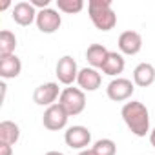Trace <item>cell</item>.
<instances>
[{
  "mask_svg": "<svg viewBox=\"0 0 155 155\" xmlns=\"http://www.w3.org/2000/svg\"><path fill=\"white\" fill-rule=\"evenodd\" d=\"M79 66H77L75 58L69 55H64L62 58H58L57 68H55V75L60 84L64 86H71L73 82H77V77H79Z\"/></svg>",
  "mask_w": 155,
  "mask_h": 155,
  "instance_id": "obj_5",
  "label": "cell"
},
{
  "mask_svg": "<svg viewBox=\"0 0 155 155\" xmlns=\"http://www.w3.org/2000/svg\"><path fill=\"white\" fill-rule=\"evenodd\" d=\"M155 82V68L150 62H140L133 69V84L139 88H148Z\"/></svg>",
  "mask_w": 155,
  "mask_h": 155,
  "instance_id": "obj_13",
  "label": "cell"
},
{
  "mask_svg": "<svg viewBox=\"0 0 155 155\" xmlns=\"http://www.w3.org/2000/svg\"><path fill=\"white\" fill-rule=\"evenodd\" d=\"M93 153L95 155H115L117 153V144L111 139H99L93 144Z\"/></svg>",
  "mask_w": 155,
  "mask_h": 155,
  "instance_id": "obj_20",
  "label": "cell"
},
{
  "mask_svg": "<svg viewBox=\"0 0 155 155\" xmlns=\"http://www.w3.org/2000/svg\"><path fill=\"white\" fill-rule=\"evenodd\" d=\"M68 119H69V115H68L66 110L57 102V104L46 108V111H44V115H42V124H44V128L49 130V131H60V130H64V128L68 126Z\"/></svg>",
  "mask_w": 155,
  "mask_h": 155,
  "instance_id": "obj_4",
  "label": "cell"
},
{
  "mask_svg": "<svg viewBox=\"0 0 155 155\" xmlns=\"http://www.w3.org/2000/svg\"><path fill=\"white\" fill-rule=\"evenodd\" d=\"M77 84L82 91H97L102 84V77L95 68H82L77 77Z\"/></svg>",
  "mask_w": 155,
  "mask_h": 155,
  "instance_id": "obj_11",
  "label": "cell"
},
{
  "mask_svg": "<svg viewBox=\"0 0 155 155\" xmlns=\"http://www.w3.org/2000/svg\"><path fill=\"white\" fill-rule=\"evenodd\" d=\"M22 71V62L17 55L0 57V77L2 79H17Z\"/></svg>",
  "mask_w": 155,
  "mask_h": 155,
  "instance_id": "obj_14",
  "label": "cell"
},
{
  "mask_svg": "<svg viewBox=\"0 0 155 155\" xmlns=\"http://www.w3.org/2000/svg\"><path fill=\"white\" fill-rule=\"evenodd\" d=\"M60 93H62V91H60V88H58L57 82H46V84H40V86L35 90L33 101H35V104H38V106L49 108V106L57 104V99H60Z\"/></svg>",
  "mask_w": 155,
  "mask_h": 155,
  "instance_id": "obj_9",
  "label": "cell"
},
{
  "mask_svg": "<svg viewBox=\"0 0 155 155\" xmlns=\"http://www.w3.org/2000/svg\"><path fill=\"white\" fill-rule=\"evenodd\" d=\"M79 155H95V153H93V150H82Z\"/></svg>",
  "mask_w": 155,
  "mask_h": 155,
  "instance_id": "obj_24",
  "label": "cell"
},
{
  "mask_svg": "<svg viewBox=\"0 0 155 155\" xmlns=\"http://www.w3.org/2000/svg\"><path fill=\"white\" fill-rule=\"evenodd\" d=\"M9 6H11V4H9V2H4V4H2V6H0V9H2V11H4V9H8V8H9Z\"/></svg>",
  "mask_w": 155,
  "mask_h": 155,
  "instance_id": "obj_25",
  "label": "cell"
},
{
  "mask_svg": "<svg viewBox=\"0 0 155 155\" xmlns=\"http://www.w3.org/2000/svg\"><path fill=\"white\" fill-rule=\"evenodd\" d=\"M29 4L37 9L38 8V11H42V9H48L49 8V0H29Z\"/></svg>",
  "mask_w": 155,
  "mask_h": 155,
  "instance_id": "obj_21",
  "label": "cell"
},
{
  "mask_svg": "<svg viewBox=\"0 0 155 155\" xmlns=\"http://www.w3.org/2000/svg\"><path fill=\"white\" fill-rule=\"evenodd\" d=\"M133 91H135V84L130 79H124V77H117V79H113L108 84V88H106V95L113 102L128 101L133 95Z\"/></svg>",
  "mask_w": 155,
  "mask_h": 155,
  "instance_id": "obj_6",
  "label": "cell"
},
{
  "mask_svg": "<svg viewBox=\"0 0 155 155\" xmlns=\"http://www.w3.org/2000/svg\"><path fill=\"white\" fill-rule=\"evenodd\" d=\"M64 142L73 150H88L91 142V131L86 126H69L64 133Z\"/></svg>",
  "mask_w": 155,
  "mask_h": 155,
  "instance_id": "obj_7",
  "label": "cell"
},
{
  "mask_svg": "<svg viewBox=\"0 0 155 155\" xmlns=\"http://www.w3.org/2000/svg\"><path fill=\"white\" fill-rule=\"evenodd\" d=\"M58 104L66 110V113L69 117H75V115H81L86 108V95L81 88H73V86H68L62 90L60 93V99H58Z\"/></svg>",
  "mask_w": 155,
  "mask_h": 155,
  "instance_id": "obj_3",
  "label": "cell"
},
{
  "mask_svg": "<svg viewBox=\"0 0 155 155\" xmlns=\"http://www.w3.org/2000/svg\"><path fill=\"white\" fill-rule=\"evenodd\" d=\"M35 24H37L38 31L51 35V33H55V31L62 26V17H60V13H58L57 9L48 8V9H42V11L37 13Z\"/></svg>",
  "mask_w": 155,
  "mask_h": 155,
  "instance_id": "obj_8",
  "label": "cell"
},
{
  "mask_svg": "<svg viewBox=\"0 0 155 155\" xmlns=\"http://www.w3.org/2000/svg\"><path fill=\"white\" fill-rule=\"evenodd\" d=\"M88 13L93 26L101 31H111L117 26V15L111 8L110 0H90Z\"/></svg>",
  "mask_w": 155,
  "mask_h": 155,
  "instance_id": "obj_2",
  "label": "cell"
},
{
  "mask_svg": "<svg viewBox=\"0 0 155 155\" xmlns=\"http://www.w3.org/2000/svg\"><path fill=\"white\" fill-rule=\"evenodd\" d=\"M120 117L133 135H137V137L150 135V131H151L150 130V111L142 102H139V101L126 102L120 110Z\"/></svg>",
  "mask_w": 155,
  "mask_h": 155,
  "instance_id": "obj_1",
  "label": "cell"
},
{
  "mask_svg": "<svg viewBox=\"0 0 155 155\" xmlns=\"http://www.w3.org/2000/svg\"><path fill=\"white\" fill-rule=\"evenodd\" d=\"M20 139V128L13 120H2L0 122V144H17Z\"/></svg>",
  "mask_w": 155,
  "mask_h": 155,
  "instance_id": "obj_16",
  "label": "cell"
},
{
  "mask_svg": "<svg viewBox=\"0 0 155 155\" xmlns=\"http://www.w3.org/2000/svg\"><path fill=\"white\" fill-rule=\"evenodd\" d=\"M117 46L122 55H137L142 49V37H140V33L131 31V29L124 31V33H120Z\"/></svg>",
  "mask_w": 155,
  "mask_h": 155,
  "instance_id": "obj_10",
  "label": "cell"
},
{
  "mask_svg": "<svg viewBox=\"0 0 155 155\" xmlns=\"http://www.w3.org/2000/svg\"><path fill=\"white\" fill-rule=\"evenodd\" d=\"M37 13H38V11H37L29 2H18V4H15L13 9H11V18H13L18 26L26 28V26H31V24L37 20Z\"/></svg>",
  "mask_w": 155,
  "mask_h": 155,
  "instance_id": "obj_12",
  "label": "cell"
},
{
  "mask_svg": "<svg viewBox=\"0 0 155 155\" xmlns=\"http://www.w3.org/2000/svg\"><path fill=\"white\" fill-rule=\"evenodd\" d=\"M15 48H17V37H15V33H11L9 29L0 31V57L15 55Z\"/></svg>",
  "mask_w": 155,
  "mask_h": 155,
  "instance_id": "obj_18",
  "label": "cell"
},
{
  "mask_svg": "<svg viewBox=\"0 0 155 155\" xmlns=\"http://www.w3.org/2000/svg\"><path fill=\"white\" fill-rule=\"evenodd\" d=\"M46 155H64V153L62 151H48Z\"/></svg>",
  "mask_w": 155,
  "mask_h": 155,
  "instance_id": "obj_26",
  "label": "cell"
},
{
  "mask_svg": "<svg viewBox=\"0 0 155 155\" xmlns=\"http://www.w3.org/2000/svg\"><path fill=\"white\" fill-rule=\"evenodd\" d=\"M150 144H151V146L155 148V128H153V130L150 131Z\"/></svg>",
  "mask_w": 155,
  "mask_h": 155,
  "instance_id": "obj_23",
  "label": "cell"
},
{
  "mask_svg": "<svg viewBox=\"0 0 155 155\" xmlns=\"http://www.w3.org/2000/svg\"><path fill=\"white\" fill-rule=\"evenodd\" d=\"M108 55H110V51H108L106 46H102V44H91V46L86 49V60H88L90 68H95V69L102 68V64H104V60L108 58Z\"/></svg>",
  "mask_w": 155,
  "mask_h": 155,
  "instance_id": "obj_17",
  "label": "cell"
},
{
  "mask_svg": "<svg viewBox=\"0 0 155 155\" xmlns=\"http://www.w3.org/2000/svg\"><path fill=\"white\" fill-rule=\"evenodd\" d=\"M0 155H13V148L9 144H0Z\"/></svg>",
  "mask_w": 155,
  "mask_h": 155,
  "instance_id": "obj_22",
  "label": "cell"
},
{
  "mask_svg": "<svg viewBox=\"0 0 155 155\" xmlns=\"http://www.w3.org/2000/svg\"><path fill=\"white\" fill-rule=\"evenodd\" d=\"M57 8L62 13L68 15H77L84 9V2L82 0H57Z\"/></svg>",
  "mask_w": 155,
  "mask_h": 155,
  "instance_id": "obj_19",
  "label": "cell"
},
{
  "mask_svg": "<svg viewBox=\"0 0 155 155\" xmlns=\"http://www.w3.org/2000/svg\"><path fill=\"white\" fill-rule=\"evenodd\" d=\"M124 68H126V60H124V57H122V53H117V51H110V55H108V58L104 60V64H102V73L104 75H108V77H117L124 71Z\"/></svg>",
  "mask_w": 155,
  "mask_h": 155,
  "instance_id": "obj_15",
  "label": "cell"
}]
</instances>
